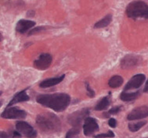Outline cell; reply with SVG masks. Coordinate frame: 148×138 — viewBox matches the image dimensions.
Returning a JSON list of instances; mask_svg holds the SVG:
<instances>
[{
    "mask_svg": "<svg viewBox=\"0 0 148 138\" xmlns=\"http://www.w3.org/2000/svg\"><path fill=\"white\" fill-rule=\"evenodd\" d=\"M86 90H87V94L89 98H94L95 97V91L91 88L88 83H86Z\"/></svg>",
    "mask_w": 148,
    "mask_h": 138,
    "instance_id": "cb8c5ba5",
    "label": "cell"
},
{
    "mask_svg": "<svg viewBox=\"0 0 148 138\" xmlns=\"http://www.w3.org/2000/svg\"><path fill=\"white\" fill-rule=\"evenodd\" d=\"M140 95V91L133 92V93H127V92H122L120 95V98L123 101H131L137 98Z\"/></svg>",
    "mask_w": 148,
    "mask_h": 138,
    "instance_id": "e0dca14e",
    "label": "cell"
},
{
    "mask_svg": "<svg viewBox=\"0 0 148 138\" xmlns=\"http://www.w3.org/2000/svg\"><path fill=\"white\" fill-rule=\"evenodd\" d=\"M140 58L135 55H127L121 59V67L123 69H128L135 67L140 63Z\"/></svg>",
    "mask_w": 148,
    "mask_h": 138,
    "instance_id": "8fae6325",
    "label": "cell"
},
{
    "mask_svg": "<svg viewBox=\"0 0 148 138\" xmlns=\"http://www.w3.org/2000/svg\"><path fill=\"white\" fill-rule=\"evenodd\" d=\"M110 105V98L109 97H104L100 100L97 105L95 107V109L97 111H101V110H104Z\"/></svg>",
    "mask_w": 148,
    "mask_h": 138,
    "instance_id": "ac0fdd59",
    "label": "cell"
},
{
    "mask_svg": "<svg viewBox=\"0 0 148 138\" xmlns=\"http://www.w3.org/2000/svg\"><path fill=\"white\" fill-rule=\"evenodd\" d=\"M26 90L27 89H24V90L20 91L18 93H16L14 96V98L11 99L10 103L8 104V107L13 105L14 104L18 103V102H23V101H28L29 100V97L26 94Z\"/></svg>",
    "mask_w": 148,
    "mask_h": 138,
    "instance_id": "5bb4252c",
    "label": "cell"
},
{
    "mask_svg": "<svg viewBox=\"0 0 148 138\" xmlns=\"http://www.w3.org/2000/svg\"><path fill=\"white\" fill-rule=\"evenodd\" d=\"M64 77H65V75L64 74L62 75V76H60V77H53V78H49V79L43 80L42 82H41L39 86H40L41 88H42L53 87V86L59 84L60 83L62 82V80L64 79Z\"/></svg>",
    "mask_w": 148,
    "mask_h": 138,
    "instance_id": "4fadbf2b",
    "label": "cell"
},
{
    "mask_svg": "<svg viewBox=\"0 0 148 138\" xmlns=\"http://www.w3.org/2000/svg\"><path fill=\"white\" fill-rule=\"evenodd\" d=\"M79 134V129L78 127H74L68 130L66 134V138H77Z\"/></svg>",
    "mask_w": 148,
    "mask_h": 138,
    "instance_id": "ffe728a7",
    "label": "cell"
},
{
    "mask_svg": "<svg viewBox=\"0 0 148 138\" xmlns=\"http://www.w3.org/2000/svg\"><path fill=\"white\" fill-rule=\"evenodd\" d=\"M146 77L144 74H137L132 77L129 81L125 86V90H129L131 89H138L140 88L143 82L145 81Z\"/></svg>",
    "mask_w": 148,
    "mask_h": 138,
    "instance_id": "30bf717a",
    "label": "cell"
},
{
    "mask_svg": "<svg viewBox=\"0 0 148 138\" xmlns=\"http://www.w3.org/2000/svg\"><path fill=\"white\" fill-rule=\"evenodd\" d=\"M89 110L88 109H84L75 111L71 113L67 118L68 122L74 127H78V126L81 124L82 120H86L87 118V116L89 115Z\"/></svg>",
    "mask_w": 148,
    "mask_h": 138,
    "instance_id": "5b68a950",
    "label": "cell"
},
{
    "mask_svg": "<svg viewBox=\"0 0 148 138\" xmlns=\"http://www.w3.org/2000/svg\"><path fill=\"white\" fill-rule=\"evenodd\" d=\"M143 91H144V92H148V80L147 81V83H146L145 87H144V89H143Z\"/></svg>",
    "mask_w": 148,
    "mask_h": 138,
    "instance_id": "4316f807",
    "label": "cell"
},
{
    "mask_svg": "<svg viewBox=\"0 0 148 138\" xmlns=\"http://www.w3.org/2000/svg\"><path fill=\"white\" fill-rule=\"evenodd\" d=\"M16 129L17 132L27 138H35L37 137V132L34 128L24 121H18L16 123Z\"/></svg>",
    "mask_w": 148,
    "mask_h": 138,
    "instance_id": "8992f818",
    "label": "cell"
},
{
    "mask_svg": "<svg viewBox=\"0 0 148 138\" xmlns=\"http://www.w3.org/2000/svg\"><path fill=\"white\" fill-rule=\"evenodd\" d=\"M123 78L121 76L119 75H116V76H113V77L110 78L109 81H108V85L109 87L111 88H119L120 86L122 85L123 84Z\"/></svg>",
    "mask_w": 148,
    "mask_h": 138,
    "instance_id": "2e32d148",
    "label": "cell"
},
{
    "mask_svg": "<svg viewBox=\"0 0 148 138\" xmlns=\"http://www.w3.org/2000/svg\"><path fill=\"white\" fill-rule=\"evenodd\" d=\"M35 22L27 20H20L16 26V31L21 34H24L27 31L35 27Z\"/></svg>",
    "mask_w": 148,
    "mask_h": 138,
    "instance_id": "7c38bea8",
    "label": "cell"
},
{
    "mask_svg": "<svg viewBox=\"0 0 148 138\" xmlns=\"http://www.w3.org/2000/svg\"><path fill=\"white\" fill-rule=\"evenodd\" d=\"M148 116V107L146 105L136 108L130 111L127 116L128 120H138L144 119Z\"/></svg>",
    "mask_w": 148,
    "mask_h": 138,
    "instance_id": "ba28073f",
    "label": "cell"
},
{
    "mask_svg": "<svg viewBox=\"0 0 148 138\" xmlns=\"http://www.w3.org/2000/svg\"><path fill=\"white\" fill-rule=\"evenodd\" d=\"M108 124L110 126V127L115 128L116 126H117V122L114 119H110L109 121H108Z\"/></svg>",
    "mask_w": 148,
    "mask_h": 138,
    "instance_id": "d4e9b609",
    "label": "cell"
},
{
    "mask_svg": "<svg viewBox=\"0 0 148 138\" xmlns=\"http://www.w3.org/2000/svg\"><path fill=\"white\" fill-rule=\"evenodd\" d=\"M146 123H147L146 121H140V122H135V123H129V129L132 132H136L143 127Z\"/></svg>",
    "mask_w": 148,
    "mask_h": 138,
    "instance_id": "d6986e66",
    "label": "cell"
},
{
    "mask_svg": "<svg viewBox=\"0 0 148 138\" xmlns=\"http://www.w3.org/2000/svg\"><path fill=\"white\" fill-rule=\"evenodd\" d=\"M99 130V125L96 120L91 117H87L84 120L83 132L86 136H89Z\"/></svg>",
    "mask_w": 148,
    "mask_h": 138,
    "instance_id": "9c48e42d",
    "label": "cell"
},
{
    "mask_svg": "<svg viewBox=\"0 0 148 138\" xmlns=\"http://www.w3.org/2000/svg\"><path fill=\"white\" fill-rule=\"evenodd\" d=\"M114 134L112 131H108V133H101V134H98V135L95 136V138H105V137H114Z\"/></svg>",
    "mask_w": 148,
    "mask_h": 138,
    "instance_id": "603a6c76",
    "label": "cell"
},
{
    "mask_svg": "<svg viewBox=\"0 0 148 138\" xmlns=\"http://www.w3.org/2000/svg\"><path fill=\"white\" fill-rule=\"evenodd\" d=\"M120 110H121V106L114 107L112 109H110V110L108 111V112H107L105 114H107L106 115L107 116H109L110 115H116L119 113V111H120Z\"/></svg>",
    "mask_w": 148,
    "mask_h": 138,
    "instance_id": "7402d4cb",
    "label": "cell"
},
{
    "mask_svg": "<svg viewBox=\"0 0 148 138\" xmlns=\"http://www.w3.org/2000/svg\"><path fill=\"white\" fill-rule=\"evenodd\" d=\"M1 138H9V135L5 132H2L1 133Z\"/></svg>",
    "mask_w": 148,
    "mask_h": 138,
    "instance_id": "484cf974",
    "label": "cell"
},
{
    "mask_svg": "<svg viewBox=\"0 0 148 138\" xmlns=\"http://www.w3.org/2000/svg\"><path fill=\"white\" fill-rule=\"evenodd\" d=\"M1 116L4 119L11 120H21L27 116L26 111L21 109H17L16 107H8L1 114Z\"/></svg>",
    "mask_w": 148,
    "mask_h": 138,
    "instance_id": "277c9868",
    "label": "cell"
},
{
    "mask_svg": "<svg viewBox=\"0 0 148 138\" xmlns=\"http://www.w3.org/2000/svg\"><path fill=\"white\" fill-rule=\"evenodd\" d=\"M126 14L129 18L134 20L148 19V5L143 1H133L127 6Z\"/></svg>",
    "mask_w": 148,
    "mask_h": 138,
    "instance_id": "3957f363",
    "label": "cell"
},
{
    "mask_svg": "<svg viewBox=\"0 0 148 138\" xmlns=\"http://www.w3.org/2000/svg\"><path fill=\"white\" fill-rule=\"evenodd\" d=\"M111 21H112V16L110 14H108L94 24V28L98 29V28H103V27H108L111 23Z\"/></svg>",
    "mask_w": 148,
    "mask_h": 138,
    "instance_id": "9a60e30c",
    "label": "cell"
},
{
    "mask_svg": "<svg viewBox=\"0 0 148 138\" xmlns=\"http://www.w3.org/2000/svg\"><path fill=\"white\" fill-rule=\"evenodd\" d=\"M52 61H53V58L51 55L48 53H42L34 62V66L38 69L45 70L49 67L52 63Z\"/></svg>",
    "mask_w": 148,
    "mask_h": 138,
    "instance_id": "52a82bcc",
    "label": "cell"
},
{
    "mask_svg": "<svg viewBox=\"0 0 148 138\" xmlns=\"http://www.w3.org/2000/svg\"><path fill=\"white\" fill-rule=\"evenodd\" d=\"M37 102L55 111H62L71 103V97L67 94L56 93L40 94L36 98Z\"/></svg>",
    "mask_w": 148,
    "mask_h": 138,
    "instance_id": "6da1fadb",
    "label": "cell"
},
{
    "mask_svg": "<svg viewBox=\"0 0 148 138\" xmlns=\"http://www.w3.org/2000/svg\"><path fill=\"white\" fill-rule=\"evenodd\" d=\"M36 124L42 131L46 133L59 132L61 128V122L59 118L49 112L38 115L36 118Z\"/></svg>",
    "mask_w": 148,
    "mask_h": 138,
    "instance_id": "7a4b0ae2",
    "label": "cell"
},
{
    "mask_svg": "<svg viewBox=\"0 0 148 138\" xmlns=\"http://www.w3.org/2000/svg\"><path fill=\"white\" fill-rule=\"evenodd\" d=\"M46 28H47V27H44V26H40V27H35V28H33L32 31H30L28 35H32L36 34V33H40V32H42V31H45Z\"/></svg>",
    "mask_w": 148,
    "mask_h": 138,
    "instance_id": "44dd1931",
    "label": "cell"
}]
</instances>
